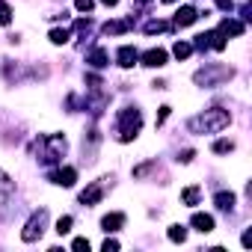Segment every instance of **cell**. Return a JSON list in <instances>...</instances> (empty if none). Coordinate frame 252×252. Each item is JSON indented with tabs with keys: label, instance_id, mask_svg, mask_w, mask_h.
<instances>
[{
	"label": "cell",
	"instance_id": "cell-29",
	"mask_svg": "<svg viewBox=\"0 0 252 252\" xmlns=\"http://www.w3.org/2000/svg\"><path fill=\"white\" fill-rule=\"evenodd\" d=\"M193 158H196V152H193V149H187V152H181V155H178V163H190Z\"/></svg>",
	"mask_w": 252,
	"mask_h": 252
},
{
	"label": "cell",
	"instance_id": "cell-30",
	"mask_svg": "<svg viewBox=\"0 0 252 252\" xmlns=\"http://www.w3.org/2000/svg\"><path fill=\"white\" fill-rule=\"evenodd\" d=\"M214 3H217L220 9H225V12H231V9H234V0H214Z\"/></svg>",
	"mask_w": 252,
	"mask_h": 252
},
{
	"label": "cell",
	"instance_id": "cell-17",
	"mask_svg": "<svg viewBox=\"0 0 252 252\" xmlns=\"http://www.w3.org/2000/svg\"><path fill=\"white\" fill-rule=\"evenodd\" d=\"M214 202H217L220 211H234V193H225V190H222V193L214 196Z\"/></svg>",
	"mask_w": 252,
	"mask_h": 252
},
{
	"label": "cell",
	"instance_id": "cell-28",
	"mask_svg": "<svg viewBox=\"0 0 252 252\" xmlns=\"http://www.w3.org/2000/svg\"><path fill=\"white\" fill-rule=\"evenodd\" d=\"M71 249H74V252H83V249H89V240H86V237H77V240L71 243Z\"/></svg>",
	"mask_w": 252,
	"mask_h": 252
},
{
	"label": "cell",
	"instance_id": "cell-3",
	"mask_svg": "<svg viewBox=\"0 0 252 252\" xmlns=\"http://www.w3.org/2000/svg\"><path fill=\"white\" fill-rule=\"evenodd\" d=\"M33 149H36V155H39V160H42V163H48V166H54V163H60V158L65 155V137H63V134H51V137H39Z\"/></svg>",
	"mask_w": 252,
	"mask_h": 252
},
{
	"label": "cell",
	"instance_id": "cell-35",
	"mask_svg": "<svg viewBox=\"0 0 252 252\" xmlns=\"http://www.w3.org/2000/svg\"><path fill=\"white\" fill-rule=\"evenodd\" d=\"M163 3H178V0H163Z\"/></svg>",
	"mask_w": 252,
	"mask_h": 252
},
{
	"label": "cell",
	"instance_id": "cell-34",
	"mask_svg": "<svg viewBox=\"0 0 252 252\" xmlns=\"http://www.w3.org/2000/svg\"><path fill=\"white\" fill-rule=\"evenodd\" d=\"M137 3H140V6H146V3H152V0H137Z\"/></svg>",
	"mask_w": 252,
	"mask_h": 252
},
{
	"label": "cell",
	"instance_id": "cell-4",
	"mask_svg": "<svg viewBox=\"0 0 252 252\" xmlns=\"http://www.w3.org/2000/svg\"><path fill=\"white\" fill-rule=\"evenodd\" d=\"M231 77H234V68H228V65H205L202 71L193 74V80L199 86H220V83H225Z\"/></svg>",
	"mask_w": 252,
	"mask_h": 252
},
{
	"label": "cell",
	"instance_id": "cell-7",
	"mask_svg": "<svg viewBox=\"0 0 252 252\" xmlns=\"http://www.w3.org/2000/svg\"><path fill=\"white\" fill-rule=\"evenodd\" d=\"M51 181L60 184V187H74V181H77V169H74V166H63V169H57V172L51 175Z\"/></svg>",
	"mask_w": 252,
	"mask_h": 252
},
{
	"label": "cell",
	"instance_id": "cell-18",
	"mask_svg": "<svg viewBox=\"0 0 252 252\" xmlns=\"http://www.w3.org/2000/svg\"><path fill=\"white\" fill-rule=\"evenodd\" d=\"M169 30H172L169 21H149V24H146V33H149V36H155V33H169Z\"/></svg>",
	"mask_w": 252,
	"mask_h": 252
},
{
	"label": "cell",
	"instance_id": "cell-27",
	"mask_svg": "<svg viewBox=\"0 0 252 252\" xmlns=\"http://www.w3.org/2000/svg\"><path fill=\"white\" fill-rule=\"evenodd\" d=\"M89 27H92V21H89V18H80V21L74 24V30H77V33H89Z\"/></svg>",
	"mask_w": 252,
	"mask_h": 252
},
{
	"label": "cell",
	"instance_id": "cell-11",
	"mask_svg": "<svg viewBox=\"0 0 252 252\" xmlns=\"http://www.w3.org/2000/svg\"><path fill=\"white\" fill-rule=\"evenodd\" d=\"M196 18H199V12H196L193 6H181V9L175 12V24H178V27H190V24H196Z\"/></svg>",
	"mask_w": 252,
	"mask_h": 252
},
{
	"label": "cell",
	"instance_id": "cell-13",
	"mask_svg": "<svg viewBox=\"0 0 252 252\" xmlns=\"http://www.w3.org/2000/svg\"><path fill=\"white\" fill-rule=\"evenodd\" d=\"M193 228L196 231H202V234H208V231H214V217L211 214H193Z\"/></svg>",
	"mask_w": 252,
	"mask_h": 252
},
{
	"label": "cell",
	"instance_id": "cell-6",
	"mask_svg": "<svg viewBox=\"0 0 252 252\" xmlns=\"http://www.w3.org/2000/svg\"><path fill=\"white\" fill-rule=\"evenodd\" d=\"M140 60H143V65H149V68H160V65H166L169 57H166L163 48H152V51H146Z\"/></svg>",
	"mask_w": 252,
	"mask_h": 252
},
{
	"label": "cell",
	"instance_id": "cell-32",
	"mask_svg": "<svg viewBox=\"0 0 252 252\" xmlns=\"http://www.w3.org/2000/svg\"><path fill=\"white\" fill-rule=\"evenodd\" d=\"M119 249V240H104V252H116Z\"/></svg>",
	"mask_w": 252,
	"mask_h": 252
},
{
	"label": "cell",
	"instance_id": "cell-24",
	"mask_svg": "<svg viewBox=\"0 0 252 252\" xmlns=\"http://www.w3.org/2000/svg\"><path fill=\"white\" fill-rule=\"evenodd\" d=\"M71 222H74L71 217H60V220H57V231H60V234H68V231H71Z\"/></svg>",
	"mask_w": 252,
	"mask_h": 252
},
{
	"label": "cell",
	"instance_id": "cell-26",
	"mask_svg": "<svg viewBox=\"0 0 252 252\" xmlns=\"http://www.w3.org/2000/svg\"><path fill=\"white\" fill-rule=\"evenodd\" d=\"M74 6H77L80 12H92V6H95V0H74Z\"/></svg>",
	"mask_w": 252,
	"mask_h": 252
},
{
	"label": "cell",
	"instance_id": "cell-33",
	"mask_svg": "<svg viewBox=\"0 0 252 252\" xmlns=\"http://www.w3.org/2000/svg\"><path fill=\"white\" fill-rule=\"evenodd\" d=\"M101 3H107V6H116V3H119V0H101Z\"/></svg>",
	"mask_w": 252,
	"mask_h": 252
},
{
	"label": "cell",
	"instance_id": "cell-21",
	"mask_svg": "<svg viewBox=\"0 0 252 252\" xmlns=\"http://www.w3.org/2000/svg\"><path fill=\"white\" fill-rule=\"evenodd\" d=\"M169 240L172 243H184L187 240V228L184 225H169Z\"/></svg>",
	"mask_w": 252,
	"mask_h": 252
},
{
	"label": "cell",
	"instance_id": "cell-1",
	"mask_svg": "<svg viewBox=\"0 0 252 252\" xmlns=\"http://www.w3.org/2000/svg\"><path fill=\"white\" fill-rule=\"evenodd\" d=\"M228 122H231V113L214 107V110H205L202 116H193L187 122V131H193V134H220L222 128H228Z\"/></svg>",
	"mask_w": 252,
	"mask_h": 252
},
{
	"label": "cell",
	"instance_id": "cell-19",
	"mask_svg": "<svg viewBox=\"0 0 252 252\" xmlns=\"http://www.w3.org/2000/svg\"><path fill=\"white\" fill-rule=\"evenodd\" d=\"M172 54H175L178 60H187V57L193 54V45H190V42H175V48H172Z\"/></svg>",
	"mask_w": 252,
	"mask_h": 252
},
{
	"label": "cell",
	"instance_id": "cell-9",
	"mask_svg": "<svg viewBox=\"0 0 252 252\" xmlns=\"http://www.w3.org/2000/svg\"><path fill=\"white\" fill-rule=\"evenodd\" d=\"M131 27H134V15H131V18H125V21H107V24L101 27V33H104V36H119V33L131 30Z\"/></svg>",
	"mask_w": 252,
	"mask_h": 252
},
{
	"label": "cell",
	"instance_id": "cell-8",
	"mask_svg": "<svg viewBox=\"0 0 252 252\" xmlns=\"http://www.w3.org/2000/svg\"><path fill=\"white\" fill-rule=\"evenodd\" d=\"M137 60H140V54H137V48H131V45H125V48L116 51V63H119L122 68H131Z\"/></svg>",
	"mask_w": 252,
	"mask_h": 252
},
{
	"label": "cell",
	"instance_id": "cell-16",
	"mask_svg": "<svg viewBox=\"0 0 252 252\" xmlns=\"http://www.w3.org/2000/svg\"><path fill=\"white\" fill-rule=\"evenodd\" d=\"M101 225H104V231H119L125 225V214H107L101 220Z\"/></svg>",
	"mask_w": 252,
	"mask_h": 252
},
{
	"label": "cell",
	"instance_id": "cell-10",
	"mask_svg": "<svg viewBox=\"0 0 252 252\" xmlns=\"http://www.w3.org/2000/svg\"><path fill=\"white\" fill-rule=\"evenodd\" d=\"M101 196H104V184L98 181V184H89V187L80 193V202H83V205H98Z\"/></svg>",
	"mask_w": 252,
	"mask_h": 252
},
{
	"label": "cell",
	"instance_id": "cell-31",
	"mask_svg": "<svg viewBox=\"0 0 252 252\" xmlns=\"http://www.w3.org/2000/svg\"><path fill=\"white\" fill-rule=\"evenodd\" d=\"M169 113H172V107H160V113H158V125H163V122L169 119Z\"/></svg>",
	"mask_w": 252,
	"mask_h": 252
},
{
	"label": "cell",
	"instance_id": "cell-5",
	"mask_svg": "<svg viewBox=\"0 0 252 252\" xmlns=\"http://www.w3.org/2000/svg\"><path fill=\"white\" fill-rule=\"evenodd\" d=\"M45 225H48V208H39V211L27 220V225H24V231H21V240H24V243H36V240L45 234Z\"/></svg>",
	"mask_w": 252,
	"mask_h": 252
},
{
	"label": "cell",
	"instance_id": "cell-2",
	"mask_svg": "<svg viewBox=\"0 0 252 252\" xmlns=\"http://www.w3.org/2000/svg\"><path fill=\"white\" fill-rule=\"evenodd\" d=\"M140 128H143V113L137 107L119 110V116H116V140L119 143H131L140 134Z\"/></svg>",
	"mask_w": 252,
	"mask_h": 252
},
{
	"label": "cell",
	"instance_id": "cell-22",
	"mask_svg": "<svg viewBox=\"0 0 252 252\" xmlns=\"http://www.w3.org/2000/svg\"><path fill=\"white\" fill-rule=\"evenodd\" d=\"M68 39H71V33H68L65 27H63V30H60V27H57V30H51V42H54V45H65Z\"/></svg>",
	"mask_w": 252,
	"mask_h": 252
},
{
	"label": "cell",
	"instance_id": "cell-12",
	"mask_svg": "<svg viewBox=\"0 0 252 252\" xmlns=\"http://www.w3.org/2000/svg\"><path fill=\"white\" fill-rule=\"evenodd\" d=\"M12 193H15V181H12L3 169H0V205H6Z\"/></svg>",
	"mask_w": 252,
	"mask_h": 252
},
{
	"label": "cell",
	"instance_id": "cell-15",
	"mask_svg": "<svg viewBox=\"0 0 252 252\" xmlns=\"http://www.w3.org/2000/svg\"><path fill=\"white\" fill-rule=\"evenodd\" d=\"M86 63H89L92 68H104V65L110 63V54H107L104 48H95V51H89V57H86Z\"/></svg>",
	"mask_w": 252,
	"mask_h": 252
},
{
	"label": "cell",
	"instance_id": "cell-23",
	"mask_svg": "<svg viewBox=\"0 0 252 252\" xmlns=\"http://www.w3.org/2000/svg\"><path fill=\"white\" fill-rule=\"evenodd\" d=\"M214 152H217V155H228V152H234V143H231V140H217V143H214Z\"/></svg>",
	"mask_w": 252,
	"mask_h": 252
},
{
	"label": "cell",
	"instance_id": "cell-20",
	"mask_svg": "<svg viewBox=\"0 0 252 252\" xmlns=\"http://www.w3.org/2000/svg\"><path fill=\"white\" fill-rule=\"evenodd\" d=\"M199 196H202L199 187H187V190L181 193V202H184V205H199Z\"/></svg>",
	"mask_w": 252,
	"mask_h": 252
},
{
	"label": "cell",
	"instance_id": "cell-25",
	"mask_svg": "<svg viewBox=\"0 0 252 252\" xmlns=\"http://www.w3.org/2000/svg\"><path fill=\"white\" fill-rule=\"evenodd\" d=\"M12 21V9L6 6V0H0V24H9Z\"/></svg>",
	"mask_w": 252,
	"mask_h": 252
},
{
	"label": "cell",
	"instance_id": "cell-14",
	"mask_svg": "<svg viewBox=\"0 0 252 252\" xmlns=\"http://www.w3.org/2000/svg\"><path fill=\"white\" fill-rule=\"evenodd\" d=\"M243 21H234V18H225L222 24H220V33L222 36H243Z\"/></svg>",
	"mask_w": 252,
	"mask_h": 252
}]
</instances>
